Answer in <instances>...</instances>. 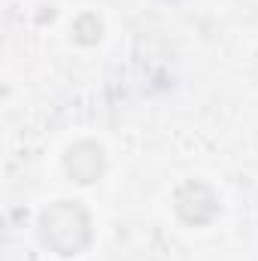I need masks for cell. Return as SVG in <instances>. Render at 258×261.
I'll use <instances>...</instances> for the list:
<instances>
[{
    "label": "cell",
    "mask_w": 258,
    "mask_h": 261,
    "mask_svg": "<svg viewBox=\"0 0 258 261\" xmlns=\"http://www.w3.org/2000/svg\"><path fill=\"white\" fill-rule=\"evenodd\" d=\"M37 234L49 252L61 258H76L91 246L94 237L91 213L85 210L82 200H55L40 213Z\"/></svg>",
    "instance_id": "cell-1"
},
{
    "label": "cell",
    "mask_w": 258,
    "mask_h": 261,
    "mask_svg": "<svg viewBox=\"0 0 258 261\" xmlns=\"http://www.w3.org/2000/svg\"><path fill=\"white\" fill-rule=\"evenodd\" d=\"M173 213H176V219L183 225L203 228L219 216V195L203 179H186L173 192Z\"/></svg>",
    "instance_id": "cell-2"
},
{
    "label": "cell",
    "mask_w": 258,
    "mask_h": 261,
    "mask_svg": "<svg viewBox=\"0 0 258 261\" xmlns=\"http://www.w3.org/2000/svg\"><path fill=\"white\" fill-rule=\"evenodd\" d=\"M64 170L67 176L79 186H91L104 176L107 170V155H104V146L94 143V140H79L73 143L64 152Z\"/></svg>",
    "instance_id": "cell-3"
},
{
    "label": "cell",
    "mask_w": 258,
    "mask_h": 261,
    "mask_svg": "<svg viewBox=\"0 0 258 261\" xmlns=\"http://www.w3.org/2000/svg\"><path fill=\"white\" fill-rule=\"evenodd\" d=\"M100 37H104V24H100L97 12L76 15V21H73V43H79V46H97Z\"/></svg>",
    "instance_id": "cell-4"
}]
</instances>
